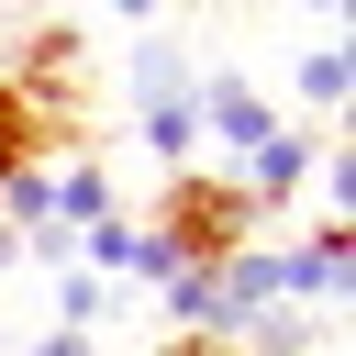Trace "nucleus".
<instances>
[{
  "label": "nucleus",
  "instance_id": "obj_4",
  "mask_svg": "<svg viewBox=\"0 0 356 356\" xmlns=\"http://www.w3.org/2000/svg\"><path fill=\"white\" fill-rule=\"evenodd\" d=\"M78 267H89L100 289H111V278H134V289H156V278H178V267H167V245H156L145 222H122V211H111L100 234H78Z\"/></svg>",
  "mask_w": 356,
  "mask_h": 356
},
{
  "label": "nucleus",
  "instance_id": "obj_13",
  "mask_svg": "<svg viewBox=\"0 0 356 356\" xmlns=\"http://www.w3.org/2000/svg\"><path fill=\"white\" fill-rule=\"evenodd\" d=\"M11 256H22V245H11V234H0V278H11Z\"/></svg>",
  "mask_w": 356,
  "mask_h": 356
},
{
  "label": "nucleus",
  "instance_id": "obj_10",
  "mask_svg": "<svg viewBox=\"0 0 356 356\" xmlns=\"http://www.w3.org/2000/svg\"><path fill=\"white\" fill-rule=\"evenodd\" d=\"M56 312H67V323H56V334H89V323H100V312H111V289H100V278H89V267H67V278H56Z\"/></svg>",
  "mask_w": 356,
  "mask_h": 356
},
{
  "label": "nucleus",
  "instance_id": "obj_1",
  "mask_svg": "<svg viewBox=\"0 0 356 356\" xmlns=\"http://www.w3.org/2000/svg\"><path fill=\"white\" fill-rule=\"evenodd\" d=\"M145 234L167 245V267L211 278V267H234V256L267 234V211L245 200V178H234V167H178V178L156 189V222H145Z\"/></svg>",
  "mask_w": 356,
  "mask_h": 356
},
{
  "label": "nucleus",
  "instance_id": "obj_5",
  "mask_svg": "<svg viewBox=\"0 0 356 356\" xmlns=\"http://www.w3.org/2000/svg\"><path fill=\"white\" fill-rule=\"evenodd\" d=\"M312 167H323V145H312L300 122H278V134H267L234 178H245V200H256V211H278V200H300V178H312Z\"/></svg>",
  "mask_w": 356,
  "mask_h": 356
},
{
  "label": "nucleus",
  "instance_id": "obj_12",
  "mask_svg": "<svg viewBox=\"0 0 356 356\" xmlns=\"http://www.w3.org/2000/svg\"><path fill=\"white\" fill-rule=\"evenodd\" d=\"M156 356H234V345H156Z\"/></svg>",
  "mask_w": 356,
  "mask_h": 356
},
{
  "label": "nucleus",
  "instance_id": "obj_7",
  "mask_svg": "<svg viewBox=\"0 0 356 356\" xmlns=\"http://www.w3.org/2000/svg\"><path fill=\"white\" fill-rule=\"evenodd\" d=\"M145 145H156V167H167V178H178V167H200V111H189V89L145 100Z\"/></svg>",
  "mask_w": 356,
  "mask_h": 356
},
{
  "label": "nucleus",
  "instance_id": "obj_3",
  "mask_svg": "<svg viewBox=\"0 0 356 356\" xmlns=\"http://www.w3.org/2000/svg\"><path fill=\"white\" fill-rule=\"evenodd\" d=\"M356 289V222H323L312 245H289L278 256V300L300 312V300H345Z\"/></svg>",
  "mask_w": 356,
  "mask_h": 356
},
{
  "label": "nucleus",
  "instance_id": "obj_2",
  "mask_svg": "<svg viewBox=\"0 0 356 356\" xmlns=\"http://www.w3.org/2000/svg\"><path fill=\"white\" fill-rule=\"evenodd\" d=\"M189 111H200V145H222L234 167L278 134V100H267L256 78H234V67H222V78H200V89H189Z\"/></svg>",
  "mask_w": 356,
  "mask_h": 356
},
{
  "label": "nucleus",
  "instance_id": "obj_6",
  "mask_svg": "<svg viewBox=\"0 0 356 356\" xmlns=\"http://www.w3.org/2000/svg\"><path fill=\"white\" fill-rule=\"evenodd\" d=\"M111 222V178L89 167V156H56V234L78 245V234H100Z\"/></svg>",
  "mask_w": 356,
  "mask_h": 356
},
{
  "label": "nucleus",
  "instance_id": "obj_8",
  "mask_svg": "<svg viewBox=\"0 0 356 356\" xmlns=\"http://www.w3.org/2000/svg\"><path fill=\"white\" fill-rule=\"evenodd\" d=\"M56 145H67V134H44V122H33V100H22L11 78H0V178H22V167H44Z\"/></svg>",
  "mask_w": 356,
  "mask_h": 356
},
{
  "label": "nucleus",
  "instance_id": "obj_11",
  "mask_svg": "<svg viewBox=\"0 0 356 356\" xmlns=\"http://www.w3.org/2000/svg\"><path fill=\"white\" fill-rule=\"evenodd\" d=\"M22 356H100L89 334H44V345H22Z\"/></svg>",
  "mask_w": 356,
  "mask_h": 356
},
{
  "label": "nucleus",
  "instance_id": "obj_9",
  "mask_svg": "<svg viewBox=\"0 0 356 356\" xmlns=\"http://www.w3.org/2000/svg\"><path fill=\"white\" fill-rule=\"evenodd\" d=\"M289 89H300V100H312V111H345V100H356V44H345V33H334V44H312V56H300V78H289Z\"/></svg>",
  "mask_w": 356,
  "mask_h": 356
}]
</instances>
